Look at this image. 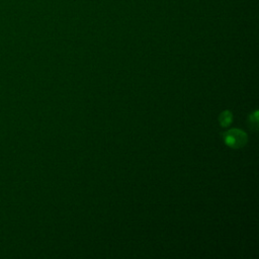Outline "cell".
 <instances>
[{
    "instance_id": "obj_1",
    "label": "cell",
    "mask_w": 259,
    "mask_h": 259,
    "mask_svg": "<svg viewBox=\"0 0 259 259\" xmlns=\"http://www.w3.org/2000/svg\"><path fill=\"white\" fill-rule=\"evenodd\" d=\"M224 141L227 146L231 148H241L247 143V135L239 128H233L223 134Z\"/></svg>"
},
{
    "instance_id": "obj_2",
    "label": "cell",
    "mask_w": 259,
    "mask_h": 259,
    "mask_svg": "<svg viewBox=\"0 0 259 259\" xmlns=\"http://www.w3.org/2000/svg\"><path fill=\"white\" fill-rule=\"evenodd\" d=\"M232 118H233V115H232L231 111L225 110L224 112L221 113L219 120H220V123L222 126H228L232 122Z\"/></svg>"
}]
</instances>
